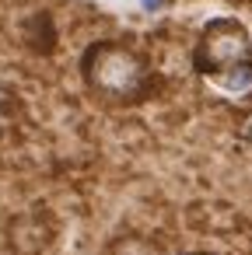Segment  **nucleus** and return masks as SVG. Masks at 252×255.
<instances>
[{
  "label": "nucleus",
  "mask_w": 252,
  "mask_h": 255,
  "mask_svg": "<svg viewBox=\"0 0 252 255\" xmlns=\"http://www.w3.org/2000/svg\"><path fill=\"white\" fill-rule=\"evenodd\" d=\"M182 255H214V252H182Z\"/></svg>",
  "instance_id": "39448f33"
},
{
  "label": "nucleus",
  "mask_w": 252,
  "mask_h": 255,
  "mask_svg": "<svg viewBox=\"0 0 252 255\" xmlns=\"http://www.w3.org/2000/svg\"><path fill=\"white\" fill-rule=\"evenodd\" d=\"M193 70L228 91L252 88V32L238 18H210L193 46Z\"/></svg>",
  "instance_id": "f03ea898"
},
{
  "label": "nucleus",
  "mask_w": 252,
  "mask_h": 255,
  "mask_svg": "<svg viewBox=\"0 0 252 255\" xmlns=\"http://www.w3.org/2000/svg\"><path fill=\"white\" fill-rule=\"evenodd\" d=\"M53 241H56V217L42 206H28L7 220L11 255H42Z\"/></svg>",
  "instance_id": "7ed1b4c3"
},
{
  "label": "nucleus",
  "mask_w": 252,
  "mask_h": 255,
  "mask_svg": "<svg viewBox=\"0 0 252 255\" xmlns=\"http://www.w3.org/2000/svg\"><path fill=\"white\" fill-rule=\"evenodd\" d=\"M81 84L105 109H133L154 95L151 56L123 39H95L81 53Z\"/></svg>",
  "instance_id": "f257e3e1"
},
{
  "label": "nucleus",
  "mask_w": 252,
  "mask_h": 255,
  "mask_svg": "<svg viewBox=\"0 0 252 255\" xmlns=\"http://www.w3.org/2000/svg\"><path fill=\"white\" fill-rule=\"evenodd\" d=\"M105 255H161V248L147 234H119L105 248Z\"/></svg>",
  "instance_id": "20e7f679"
}]
</instances>
